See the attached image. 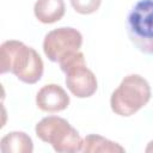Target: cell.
Returning <instances> with one entry per match:
<instances>
[{"label":"cell","mask_w":153,"mask_h":153,"mask_svg":"<svg viewBox=\"0 0 153 153\" xmlns=\"http://www.w3.org/2000/svg\"><path fill=\"white\" fill-rule=\"evenodd\" d=\"M38 53L20 41H5L0 47V73H13L25 84H36L43 75Z\"/></svg>","instance_id":"cell-1"},{"label":"cell","mask_w":153,"mask_h":153,"mask_svg":"<svg viewBox=\"0 0 153 153\" xmlns=\"http://www.w3.org/2000/svg\"><path fill=\"white\" fill-rule=\"evenodd\" d=\"M151 86L148 81L139 74L124 76L120 86L112 92L110 98L111 110L123 117H129L142 109L151 99Z\"/></svg>","instance_id":"cell-2"},{"label":"cell","mask_w":153,"mask_h":153,"mask_svg":"<svg viewBox=\"0 0 153 153\" xmlns=\"http://www.w3.org/2000/svg\"><path fill=\"white\" fill-rule=\"evenodd\" d=\"M36 135L43 141L53 146L55 152L68 153L80 152L82 139L69 122L59 116H48L42 118L35 128Z\"/></svg>","instance_id":"cell-3"},{"label":"cell","mask_w":153,"mask_h":153,"mask_svg":"<svg viewBox=\"0 0 153 153\" xmlns=\"http://www.w3.org/2000/svg\"><path fill=\"white\" fill-rule=\"evenodd\" d=\"M131 43L143 54L153 55V0H139L127 17Z\"/></svg>","instance_id":"cell-4"},{"label":"cell","mask_w":153,"mask_h":153,"mask_svg":"<svg viewBox=\"0 0 153 153\" xmlns=\"http://www.w3.org/2000/svg\"><path fill=\"white\" fill-rule=\"evenodd\" d=\"M61 71L66 74L65 82L71 93L78 98H88L97 91V79L87 68L85 56L81 51L74 53L63 59L60 63Z\"/></svg>","instance_id":"cell-5"},{"label":"cell","mask_w":153,"mask_h":153,"mask_svg":"<svg viewBox=\"0 0 153 153\" xmlns=\"http://www.w3.org/2000/svg\"><path fill=\"white\" fill-rule=\"evenodd\" d=\"M82 44L80 31L74 27H59L49 31L43 41V51L45 56L60 63L63 59L78 53Z\"/></svg>","instance_id":"cell-6"},{"label":"cell","mask_w":153,"mask_h":153,"mask_svg":"<svg viewBox=\"0 0 153 153\" xmlns=\"http://www.w3.org/2000/svg\"><path fill=\"white\" fill-rule=\"evenodd\" d=\"M36 104L44 112H59L69 105V96L60 85L48 84L37 92Z\"/></svg>","instance_id":"cell-7"},{"label":"cell","mask_w":153,"mask_h":153,"mask_svg":"<svg viewBox=\"0 0 153 153\" xmlns=\"http://www.w3.org/2000/svg\"><path fill=\"white\" fill-rule=\"evenodd\" d=\"M63 0H37L33 6L35 17L43 24H53L65 16Z\"/></svg>","instance_id":"cell-8"},{"label":"cell","mask_w":153,"mask_h":153,"mask_svg":"<svg viewBox=\"0 0 153 153\" xmlns=\"http://www.w3.org/2000/svg\"><path fill=\"white\" fill-rule=\"evenodd\" d=\"M0 149L2 153H31L33 143L24 131H11L1 139Z\"/></svg>","instance_id":"cell-9"},{"label":"cell","mask_w":153,"mask_h":153,"mask_svg":"<svg viewBox=\"0 0 153 153\" xmlns=\"http://www.w3.org/2000/svg\"><path fill=\"white\" fill-rule=\"evenodd\" d=\"M81 152L84 153H97V152L122 153L124 152V148L120 143L114 142L109 139H105L100 135L90 134V135H86L85 139L82 140Z\"/></svg>","instance_id":"cell-10"},{"label":"cell","mask_w":153,"mask_h":153,"mask_svg":"<svg viewBox=\"0 0 153 153\" xmlns=\"http://www.w3.org/2000/svg\"><path fill=\"white\" fill-rule=\"evenodd\" d=\"M102 4V0H71V5L75 12L80 14L94 13Z\"/></svg>","instance_id":"cell-11"},{"label":"cell","mask_w":153,"mask_h":153,"mask_svg":"<svg viewBox=\"0 0 153 153\" xmlns=\"http://www.w3.org/2000/svg\"><path fill=\"white\" fill-rule=\"evenodd\" d=\"M147 153H149V152H153V140L147 145V147H146V149H145Z\"/></svg>","instance_id":"cell-12"}]
</instances>
